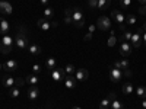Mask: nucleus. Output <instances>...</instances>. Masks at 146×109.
<instances>
[{
	"label": "nucleus",
	"mask_w": 146,
	"mask_h": 109,
	"mask_svg": "<svg viewBox=\"0 0 146 109\" xmlns=\"http://www.w3.org/2000/svg\"><path fill=\"white\" fill-rule=\"evenodd\" d=\"M15 47L21 51H25L28 48V38H27V28L25 26H21L19 28V32L16 33L15 36Z\"/></svg>",
	"instance_id": "1"
},
{
	"label": "nucleus",
	"mask_w": 146,
	"mask_h": 109,
	"mask_svg": "<svg viewBox=\"0 0 146 109\" xmlns=\"http://www.w3.org/2000/svg\"><path fill=\"white\" fill-rule=\"evenodd\" d=\"M13 36H12L10 33H6L3 35L2 38V42H0V51H2V54H9L12 51V47H13Z\"/></svg>",
	"instance_id": "2"
},
{
	"label": "nucleus",
	"mask_w": 146,
	"mask_h": 109,
	"mask_svg": "<svg viewBox=\"0 0 146 109\" xmlns=\"http://www.w3.org/2000/svg\"><path fill=\"white\" fill-rule=\"evenodd\" d=\"M72 20L75 23V26H78V28H82L85 25V15L79 7L72 9Z\"/></svg>",
	"instance_id": "3"
},
{
	"label": "nucleus",
	"mask_w": 146,
	"mask_h": 109,
	"mask_svg": "<svg viewBox=\"0 0 146 109\" xmlns=\"http://www.w3.org/2000/svg\"><path fill=\"white\" fill-rule=\"evenodd\" d=\"M50 76H51V79H53L54 81H60V80H64V79H66L67 73H66V70L62 68V67H56L54 70H50Z\"/></svg>",
	"instance_id": "4"
},
{
	"label": "nucleus",
	"mask_w": 146,
	"mask_h": 109,
	"mask_svg": "<svg viewBox=\"0 0 146 109\" xmlns=\"http://www.w3.org/2000/svg\"><path fill=\"white\" fill-rule=\"evenodd\" d=\"M142 35H143V28H139L135 33L131 35V39H130V42L133 44V47L135 48H139L143 42H142Z\"/></svg>",
	"instance_id": "5"
},
{
	"label": "nucleus",
	"mask_w": 146,
	"mask_h": 109,
	"mask_svg": "<svg viewBox=\"0 0 146 109\" xmlns=\"http://www.w3.org/2000/svg\"><path fill=\"white\" fill-rule=\"evenodd\" d=\"M96 28L101 31H108L111 28V20H110L107 16H101L98 20H96Z\"/></svg>",
	"instance_id": "6"
},
{
	"label": "nucleus",
	"mask_w": 146,
	"mask_h": 109,
	"mask_svg": "<svg viewBox=\"0 0 146 109\" xmlns=\"http://www.w3.org/2000/svg\"><path fill=\"white\" fill-rule=\"evenodd\" d=\"M121 77H123V71H121L120 68H117V67L110 68V79H111V81L118 83L121 80Z\"/></svg>",
	"instance_id": "7"
},
{
	"label": "nucleus",
	"mask_w": 146,
	"mask_h": 109,
	"mask_svg": "<svg viewBox=\"0 0 146 109\" xmlns=\"http://www.w3.org/2000/svg\"><path fill=\"white\" fill-rule=\"evenodd\" d=\"M130 53H131V45L129 44V41H120V55L129 57Z\"/></svg>",
	"instance_id": "8"
},
{
	"label": "nucleus",
	"mask_w": 146,
	"mask_h": 109,
	"mask_svg": "<svg viewBox=\"0 0 146 109\" xmlns=\"http://www.w3.org/2000/svg\"><path fill=\"white\" fill-rule=\"evenodd\" d=\"M75 77H76L78 81H85V80H88V77H89V71L86 68H78L75 71Z\"/></svg>",
	"instance_id": "9"
},
{
	"label": "nucleus",
	"mask_w": 146,
	"mask_h": 109,
	"mask_svg": "<svg viewBox=\"0 0 146 109\" xmlns=\"http://www.w3.org/2000/svg\"><path fill=\"white\" fill-rule=\"evenodd\" d=\"M111 16H113L114 20H117L118 25H123V23L126 22V15H123V13H121L120 10H117V9H114V10L111 12Z\"/></svg>",
	"instance_id": "10"
},
{
	"label": "nucleus",
	"mask_w": 146,
	"mask_h": 109,
	"mask_svg": "<svg viewBox=\"0 0 146 109\" xmlns=\"http://www.w3.org/2000/svg\"><path fill=\"white\" fill-rule=\"evenodd\" d=\"M64 81V86H66V89H73V87H75L76 86V77L75 76H73V74H67L66 76V79L63 80Z\"/></svg>",
	"instance_id": "11"
},
{
	"label": "nucleus",
	"mask_w": 146,
	"mask_h": 109,
	"mask_svg": "<svg viewBox=\"0 0 146 109\" xmlns=\"http://www.w3.org/2000/svg\"><path fill=\"white\" fill-rule=\"evenodd\" d=\"M36 25H38V28L41 31H48V29H50V26H53L51 23H50V20H47L45 18H41V19L36 20Z\"/></svg>",
	"instance_id": "12"
},
{
	"label": "nucleus",
	"mask_w": 146,
	"mask_h": 109,
	"mask_svg": "<svg viewBox=\"0 0 146 109\" xmlns=\"http://www.w3.org/2000/svg\"><path fill=\"white\" fill-rule=\"evenodd\" d=\"M38 96H40V90H38V87L34 84V86H31V87L28 89V99H29V100H35Z\"/></svg>",
	"instance_id": "13"
},
{
	"label": "nucleus",
	"mask_w": 146,
	"mask_h": 109,
	"mask_svg": "<svg viewBox=\"0 0 146 109\" xmlns=\"http://www.w3.org/2000/svg\"><path fill=\"white\" fill-rule=\"evenodd\" d=\"M9 29H10L9 22H7L5 18H0V33L6 35V33H9Z\"/></svg>",
	"instance_id": "14"
},
{
	"label": "nucleus",
	"mask_w": 146,
	"mask_h": 109,
	"mask_svg": "<svg viewBox=\"0 0 146 109\" xmlns=\"http://www.w3.org/2000/svg\"><path fill=\"white\" fill-rule=\"evenodd\" d=\"M0 12H2L3 15H10V13H12V6H10V3L2 0V2H0Z\"/></svg>",
	"instance_id": "15"
},
{
	"label": "nucleus",
	"mask_w": 146,
	"mask_h": 109,
	"mask_svg": "<svg viewBox=\"0 0 146 109\" xmlns=\"http://www.w3.org/2000/svg\"><path fill=\"white\" fill-rule=\"evenodd\" d=\"M2 83H3V86H5L6 89H10V87L15 84V79H13V77H10L9 74H6V76L2 77Z\"/></svg>",
	"instance_id": "16"
},
{
	"label": "nucleus",
	"mask_w": 146,
	"mask_h": 109,
	"mask_svg": "<svg viewBox=\"0 0 146 109\" xmlns=\"http://www.w3.org/2000/svg\"><path fill=\"white\" fill-rule=\"evenodd\" d=\"M114 67H117L120 70H127V68H130V61L129 60H118V61L114 63Z\"/></svg>",
	"instance_id": "17"
},
{
	"label": "nucleus",
	"mask_w": 146,
	"mask_h": 109,
	"mask_svg": "<svg viewBox=\"0 0 146 109\" xmlns=\"http://www.w3.org/2000/svg\"><path fill=\"white\" fill-rule=\"evenodd\" d=\"M41 47H38V45H35V44H29L28 45V53L31 54V55H38V54H41Z\"/></svg>",
	"instance_id": "18"
},
{
	"label": "nucleus",
	"mask_w": 146,
	"mask_h": 109,
	"mask_svg": "<svg viewBox=\"0 0 146 109\" xmlns=\"http://www.w3.org/2000/svg\"><path fill=\"white\" fill-rule=\"evenodd\" d=\"M7 71H13V70H16L18 68V63L15 61V60H7V61L5 63V66H3Z\"/></svg>",
	"instance_id": "19"
},
{
	"label": "nucleus",
	"mask_w": 146,
	"mask_h": 109,
	"mask_svg": "<svg viewBox=\"0 0 146 109\" xmlns=\"http://www.w3.org/2000/svg\"><path fill=\"white\" fill-rule=\"evenodd\" d=\"M45 67L48 68V71H50V70H54V68L57 67V61H56V58H53V57L47 58V60H45Z\"/></svg>",
	"instance_id": "20"
},
{
	"label": "nucleus",
	"mask_w": 146,
	"mask_h": 109,
	"mask_svg": "<svg viewBox=\"0 0 146 109\" xmlns=\"http://www.w3.org/2000/svg\"><path fill=\"white\" fill-rule=\"evenodd\" d=\"M121 90H123V93H124V95H130L133 90H135V87H133V84H131V83H129V81H127V83H124V84H123Z\"/></svg>",
	"instance_id": "21"
},
{
	"label": "nucleus",
	"mask_w": 146,
	"mask_h": 109,
	"mask_svg": "<svg viewBox=\"0 0 146 109\" xmlns=\"http://www.w3.org/2000/svg\"><path fill=\"white\" fill-rule=\"evenodd\" d=\"M53 16H54V10H53L50 6H47V7L44 9V18H45L47 20H50Z\"/></svg>",
	"instance_id": "22"
},
{
	"label": "nucleus",
	"mask_w": 146,
	"mask_h": 109,
	"mask_svg": "<svg viewBox=\"0 0 146 109\" xmlns=\"http://www.w3.org/2000/svg\"><path fill=\"white\" fill-rule=\"evenodd\" d=\"M110 109H124V106H123V103H121L120 100L113 99L111 100V105H110Z\"/></svg>",
	"instance_id": "23"
},
{
	"label": "nucleus",
	"mask_w": 146,
	"mask_h": 109,
	"mask_svg": "<svg viewBox=\"0 0 146 109\" xmlns=\"http://www.w3.org/2000/svg\"><path fill=\"white\" fill-rule=\"evenodd\" d=\"M110 5H111V0H98V9H101V10H104V9H107Z\"/></svg>",
	"instance_id": "24"
},
{
	"label": "nucleus",
	"mask_w": 146,
	"mask_h": 109,
	"mask_svg": "<svg viewBox=\"0 0 146 109\" xmlns=\"http://www.w3.org/2000/svg\"><path fill=\"white\" fill-rule=\"evenodd\" d=\"M27 83H29L31 86H34V84H36V83H38V76H36L35 73H34V74H29V76L27 77Z\"/></svg>",
	"instance_id": "25"
},
{
	"label": "nucleus",
	"mask_w": 146,
	"mask_h": 109,
	"mask_svg": "<svg viewBox=\"0 0 146 109\" xmlns=\"http://www.w3.org/2000/svg\"><path fill=\"white\" fill-rule=\"evenodd\" d=\"M19 95H21V90H19L18 87L12 86V87L9 89V96H10V98H19Z\"/></svg>",
	"instance_id": "26"
},
{
	"label": "nucleus",
	"mask_w": 146,
	"mask_h": 109,
	"mask_svg": "<svg viewBox=\"0 0 146 109\" xmlns=\"http://www.w3.org/2000/svg\"><path fill=\"white\" fill-rule=\"evenodd\" d=\"M131 35H133V33H131L130 31L124 29V31H123V35L120 36V41H130V39H131Z\"/></svg>",
	"instance_id": "27"
},
{
	"label": "nucleus",
	"mask_w": 146,
	"mask_h": 109,
	"mask_svg": "<svg viewBox=\"0 0 146 109\" xmlns=\"http://www.w3.org/2000/svg\"><path fill=\"white\" fill-rule=\"evenodd\" d=\"M110 105H111V100L108 98H105L100 102V109H110Z\"/></svg>",
	"instance_id": "28"
},
{
	"label": "nucleus",
	"mask_w": 146,
	"mask_h": 109,
	"mask_svg": "<svg viewBox=\"0 0 146 109\" xmlns=\"http://www.w3.org/2000/svg\"><path fill=\"white\" fill-rule=\"evenodd\" d=\"M136 95L139 96V98L145 99V98H146V87H145V86H140V87H137V89H136Z\"/></svg>",
	"instance_id": "29"
},
{
	"label": "nucleus",
	"mask_w": 146,
	"mask_h": 109,
	"mask_svg": "<svg viewBox=\"0 0 146 109\" xmlns=\"http://www.w3.org/2000/svg\"><path fill=\"white\" fill-rule=\"evenodd\" d=\"M117 42V38H115V32L111 31V35H110V39H108V47H114Z\"/></svg>",
	"instance_id": "30"
},
{
	"label": "nucleus",
	"mask_w": 146,
	"mask_h": 109,
	"mask_svg": "<svg viewBox=\"0 0 146 109\" xmlns=\"http://www.w3.org/2000/svg\"><path fill=\"white\" fill-rule=\"evenodd\" d=\"M126 22L129 23V25H135L137 20H136V16H135V15H131V13H130V15L126 16Z\"/></svg>",
	"instance_id": "31"
},
{
	"label": "nucleus",
	"mask_w": 146,
	"mask_h": 109,
	"mask_svg": "<svg viewBox=\"0 0 146 109\" xmlns=\"http://www.w3.org/2000/svg\"><path fill=\"white\" fill-rule=\"evenodd\" d=\"M64 70H66L67 74H75V71H76V68H75V66H73V64H67L64 67Z\"/></svg>",
	"instance_id": "32"
},
{
	"label": "nucleus",
	"mask_w": 146,
	"mask_h": 109,
	"mask_svg": "<svg viewBox=\"0 0 146 109\" xmlns=\"http://www.w3.org/2000/svg\"><path fill=\"white\" fill-rule=\"evenodd\" d=\"M131 5V0H120V6L123 9H129Z\"/></svg>",
	"instance_id": "33"
},
{
	"label": "nucleus",
	"mask_w": 146,
	"mask_h": 109,
	"mask_svg": "<svg viewBox=\"0 0 146 109\" xmlns=\"http://www.w3.org/2000/svg\"><path fill=\"white\" fill-rule=\"evenodd\" d=\"M15 84L18 87H21V86H23V84H25V80H23L22 77H18V79H15Z\"/></svg>",
	"instance_id": "34"
},
{
	"label": "nucleus",
	"mask_w": 146,
	"mask_h": 109,
	"mask_svg": "<svg viewBox=\"0 0 146 109\" xmlns=\"http://www.w3.org/2000/svg\"><path fill=\"white\" fill-rule=\"evenodd\" d=\"M137 12H139L142 16H145V15H146V5H142V6L137 9Z\"/></svg>",
	"instance_id": "35"
},
{
	"label": "nucleus",
	"mask_w": 146,
	"mask_h": 109,
	"mask_svg": "<svg viewBox=\"0 0 146 109\" xmlns=\"http://www.w3.org/2000/svg\"><path fill=\"white\" fill-rule=\"evenodd\" d=\"M32 71L35 73V74H36V73H40V71H41V66H40V64H34V66H32Z\"/></svg>",
	"instance_id": "36"
},
{
	"label": "nucleus",
	"mask_w": 146,
	"mask_h": 109,
	"mask_svg": "<svg viewBox=\"0 0 146 109\" xmlns=\"http://www.w3.org/2000/svg\"><path fill=\"white\" fill-rule=\"evenodd\" d=\"M89 2V7H96L98 6V0H88Z\"/></svg>",
	"instance_id": "37"
},
{
	"label": "nucleus",
	"mask_w": 146,
	"mask_h": 109,
	"mask_svg": "<svg viewBox=\"0 0 146 109\" xmlns=\"http://www.w3.org/2000/svg\"><path fill=\"white\" fill-rule=\"evenodd\" d=\"M131 74H133V73L127 68V70H124V73H123V76H126V77H131Z\"/></svg>",
	"instance_id": "38"
},
{
	"label": "nucleus",
	"mask_w": 146,
	"mask_h": 109,
	"mask_svg": "<svg viewBox=\"0 0 146 109\" xmlns=\"http://www.w3.org/2000/svg\"><path fill=\"white\" fill-rule=\"evenodd\" d=\"M95 29H96V25H91V26H89V29H88V32H89V33H94V32H95Z\"/></svg>",
	"instance_id": "39"
},
{
	"label": "nucleus",
	"mask_w": 146,
	"mask_h": 109,
	"mask_svg": "<svg viewBox=\"0 0 146 109\" xmlns=\"http://www.w3.org/2000/svg\"><path fill=\"white\" fill-rule=\"evenodd\" d=\"M64 22L67 23V25H69V23H73V20H72V16H66V18H64Z\"/></svg>",
	"instance_id": "40"
},
{
	"label": "nucleus",
	"mask_w": 146,
	"mask_h": 109,
	"mask_svg": "<svg viewBox=\"0 0 146 109\" xmlns=\"http://www.w3.org/2000/svg\"><path fill=\"white\" fill-rule=\"evenodd\" d=\"M91 38H92V33H86V35H85V41H91Z\"/></svg>",
	"instance_id": "41"
},
{
	"label": "nucleus",
	"mask_w": 146,
	"mask_h": 109,
	"mask_svg": "<svg viewBox=\"0 0 146 109\" xmlns=\"http://www.w3.org/2000/svg\"><path fill=\"white\" fill-rule=\"evenodd\" d=\"M66 16H72V7L66 9Z\"/></svg>",
	"instance_id": "42"
},
{
	"label": "nucleus",
	"mask_w": 146,
	"mask_h": 109,
	"mask_svg": "<svg viewBox=\"0 0 146 109\" xmlns=\"http://www.w3.org/2000/svg\"><path fill=\"white\" fill-rule=\"evenodd\" d=\"M142 42H145V45H146V32L143 31V35H142Z\"/></svg>",
	"instance_id": "43"
},
{
	"label": "nucleus",
	"mask_w": 146,
	"mask_h": 109,
	"mask_svg": "<svg viewBox=\"0 0 146 109\" xmlns=\"http://www.w3.org/2000/svg\"><path fill=\"white\" fill-rule=\"evenodd\" d=\"M40 2H41V5H42V6H45V7H47V5H48V0H40Z\"/></svg>",
	"instance_id": "44"
},
{
	"label": "nucleus",
	"mask_w": 146,
	"mask_h": 109,
	"mask_svg": "<svg viewBox=\"0 0 146 109\" xmlns=\"http://www.w3.org/2000/svg\"><path fill=\"white\" fill-rule=\"evenodd\" d=\"M142 108H143V109H146V98H145V99H142Z\"/></svg>",
	"instance_id": "45"
},
{
	"label": "nucleus",
	"mask_w": 146,
	"mask_h": 109,
	"mask_svg": "<svg viewBox=\"0 0 146 109\" xmlns=\"http://www.w3.org/2000/svg\"><path fill=\"white\" fill-rule=\"evenodd\" d=\"M140 2V5H146V0H139Z\"/></svg>",
	"instance_id": "46"
},
{
	"label": "nucleus",
	"mask_w": 146,
	"mask_h": 109,
	"mask_svg": "<svg viewBox=\"0 0 146 109\" xmlns=\"http://www.w3.org/2000/svg\"><path fill=\"white\" fill-rule=\"evenodd\" d=\"M72 109H82V108H80V106H73Z\"/></svg>",
	"instance_id": "47"
},
{
	"label": "nucleus",
	"mask_w": 146,
	"mask_h": 109,
	"mask_svg": "<svg viewBox=\"0 0 146 109\" xmlns=\"http://www.w3.org/2000/svg\"><path fill=\"white\" fill-rule=\"evenodd\" d=\"M143 31L146 32V22H145V25H143Z\"/></svg>",
	"instance_id": "48"
},
{
	"label": "nucleus",
	"mask_w": 146,
	"mask_h": 109,
	"mask_svg": "<svg viewBox=\"0 0 146 109\" xmlns=\"http://www.w3.org/2000/svg\"><path fill=\"white\" fill-rule=\"evenodd\" d=\"M0 68H2V64H0Z\"/></svg>",
	"instance_id": "49"
}]
</instances>
